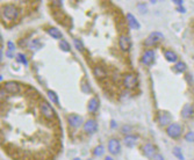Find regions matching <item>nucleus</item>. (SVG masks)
<instances>
[{"label":"nucleus","instance_id":"7c9ffc66","mask_svg":"<svg viewBox=\"0 0 194 160\" xmlns=\"http://www.w3.org/2000/svg\"><path fill=\"white\" fill-rule=\"evenodd\" d=\"M152 160H165L164 159V157L162 155V154H159V153H157L153 158H152Z\"/></svg>","mask_w":194,"mask_h":160},{"label":"nucleus","instance_id":"a878e982","mask_svg":"<svg viewBox=\"0 0 194 160\" xmlns=\"http://www.w3.org/2000/svg\"><path fill=\"white\" fill-rule=\"evenodd\" d=\"M185 139L189 143H194V132L193 131H188L187 134L185 135Z\"/></svg>","mask_w":194,"mask_h":160},{"label":"nucleus","instance_id":"423d86ee","mask_svg":"<svg viewBox=\"0 0 194 160\" xmlns=\"http://www.w3.org/2000/svg\"><path fill=\"white\" fill-rule=\"evenodd\" d=\"M142 151H143V154L146 157V158H150L152 159L155 155L157 154V148L153 144L151 143H145L143 146H142Z\"/></svg>","mask_w":194,"mask_h":160},{"label":"nucleus","instance_id":"2eb2a0df","mask_svg":"<svg viewBox=\"0 0 194 160\" xmlns=\"http://www.w3.org/2000/svg\"><path fill=\"white\" fill-rule=\"evenodd\" d=\"M127 21H128V25H129V27H130L132 29H139L141 25H139V22L137 21V19L135 18L132 13H128V14H127Z\"/></svg>","mask_w":194,"mask_h":160},{"label":"nucleus","instance_id":"393cba45","mask_svg":"<svg viewBox=\"0 0 194 160\" xmlns=\"http://www.w3.org/2000/svg\"><path fill=\"white\" fill-rule=\"evenodd\" d=\"M59 48H61L63 51H70V49H71V48H70V44L68 43L66 41H64V40L59 42Z\"/></svg>","mask_w":194,"mask_h":160},{"label":"nucleus","instance_id":"b1692460","mask_svg":"<svg viewBox=\"0 0 194 160\" xmlns=\"http://www.w3.org/2000/svg\"><path fill=\"white\" fill-rule=\"evenodd\" d=\"M173 154H175V157H177V158H178L179 160H185V157H184L182 150H180L179 148H173Z\"/></svg>","mask_w":194,"mask_h":160},{"label":"nucleus","instance_id":"4be33fe9","mask_svg":"<svg viewBox=\"0 0 194 160\" xmlns=\"http://www.w3.org/2000/svg\"><path fill=\"white\" fill-rule=\"evenodd\" d=\"M94 73H95V75H97L98 78H102V77H105V75H106L105 70L101 68V66H97V68H94Z\"/></svg>","mask_w":194,"mask_h":160},{"label":"nucleus","instance_id":"f8f14e48","mask_svg":"<svg viewBox=\"0 0 194 160\" xmlns=\"http://www.w3.org/2000/svg\"><path fill=\"white\" fill-rule=\"evenodd\" d=\"M153 59H155V52H153V50H145L143 52V55H142V63H143L144 65H151V63L153 62Z\"/></svg>","mask_w":194,"mask_h":160},{"label":"nucleus","instance_id":"c85d7f7f","mask_svg":"<svg viewBox=\"0 0 194 160\" xmlns=\"http://www.w3.org/2000/svg\"><path fill=\"white\" fill-rule=\"evenodd\" d=\"M18 61H19L20 63H22V64H27V59H26V57H25V55H18Z\"/></svg>","mask_w":194,"mask_h":160},{"label":"nucleus","instance_id":"6e6552de","mask_svg":"<svg viewBox=\"0 0 194 160\" xmlns=\"http://www.w3.org/2000/svg\"><path fill=\"white\" fill-rule=\"evenodd\" d=\"M4 89L9 94H16L20 92V85L16 81H7L4 85Z\"/></svg>","mask_w":194,"mask_h":160},{"label":"nucleus","instance_id":"f3484780","mask_svg":"<svg viewBox=\"0 0 194 160\" xmlns=\"http://www.w3.org/2000/svg\"><path fill=\"white\" fill-rule=\"evenodd\" d=\"M98 108H99V100L97 98H92L87 105L88 111L90 113H95V111L98 110Z\"/></svg>","mask_w":194,"mask_h":160},{"label":"nucleus","instance_id":"f257e3e1","mask_svg":"<svg viewBox=\"0 0 194 160\" xmlns=\"http://www.w3.org/2000/svg\"><path fill=\"white\" fill-rule=\"evenodd\" d=\"M2 16L6 20H15L19 16V9L18 7L12 5V4H7L2 6Z\"/></svg>","mask_w":194,"mask_h":160},{"label":"nucleus","instance_id":"e433bc0d","mask_svg":"<svg viewBox=\"0 0 194 160\" xmlns=\"http://www.w3.org/2000/svg\"><path fill=\"white\" fill-rule=\"evenodd\" d=\"M193 160H194V159H193Z\"/></svg>","mask_w":194,"mask_h":160},{"label":"nucleus","instance_id":"72a5a7b5","mask_svg":"<svg viewBox=\"0 0 194 160\" xmlns=\"http://www.w3.org/2000/svg\"><path fill=\"white\" fill-rule=\"evenodd\" d=\"M105 160H114V159H113L112 157H109V155H107L106 158H105Z\"/></svg>","mask_w":194,"mask_h":160},{"label":"nucleus","instance_id":"dca6fc26","mask_svg":"<svg viewBox=\"0 0 194 160\" xmlns=\"http://www.w3.org/2000/svg\"><path fill=\"white\" fill-rule=\"evenodd\" d=\"M137 139L138 137L135 135H127L125 137V139H123V143H125V146H128V148H132V146H135L136 145V143H137Z\"/></svg>","mask_w":194,"mask_h":160},{"label":"nucleus","instance_id":"c756f323","mask_svg":"<svg viewBox=\"0 0 194 160\" xmlns=\"http://www.w3.org/2000/svg\"><path fill=\"white\" fill-rule=\"evenodd\" d=\"M138 8H139V12L141 13H145L146 12V6H145V5H141V4H139V5H138Z\"/></svg>","mask_w":194,"mask_h":160},{"label":"nucleus","instance_id":"f704fd0d","mask_svg":"<svg viewBox=\"0 0 194 160\" xmlns=\"http://www.w3.org/2000/svg\"><path fill=\"white\" fill-rule=\"evenodd\" d=\"M175 4H178V5H182V1H175Z\"/></svg>","mask_w":194,"mask_h":160},{"label":"nucleus","instance_id":"2f4dec72","mask_svg":"<svg viewBox=\"0 0 194 160\" xmlns=\"http://www.w3.org/2000/svg\"><path fill=\"white\" fill-rule=\"evenodd\" d=\"M7 44H8V49H9V51H11V50H14V43H13V42L9 41Z\"/></svg>","mask_w":194,"mask_h":160},{"label":"nucleus","instance_id":"5701e85b","mask_svg":"<svg viewBox=\"0 0 194 160\" xmlns=\"http://www.w3.org/2000/svg\"><path fill=\"white\" fill-rule=\"evenodd\" d=\"M104 152H105V148H104L102 145H98L97 148H94L93 154L95 155V157H100V155L104 154Z\"/></svg>","mask_w":194,"mask_h":160},{"label":"nucleus","instance_id":"c9c22d12","mask_svg":"<svg viewBox=\"0 0 194 160\" xmlns=\"http://www.w3.org/2000/svg\"><path fill=\"white\" fill-rule=\"evenodd\" d=\"M88 160H92V159H88Z\"/></svg>","mask_w":194,"mask_h":160},{"label":"nucleus","instance_id":"ddd939ff","mask_svg":"<svg viewBox=\"0 0 194 160\" xmlns=\"http://www.w3.org/2000/svg\"><path fill=\"white\" fill-rule=\"evenodd\" d=\"M119 45H120V48H121V50H123V51H128V50L130 49V47H132L130 38H129L128 36H125V35H122L119 40Z\"/></svg>","mask_w":194,"mask_h":160},{"label":"nucleus","instance_id":"6ab92c4d","mask_svg":"<svg viewBox=\"0 0 194 160\" xmlns=\"http://www.w3.org/2000/svg\"><path fill=\"white\" fill-rule=\"evenodd\" d=\"M48 34H49L51 37L56 38V40H59V38H62V37H63L62 33L58 30V28H55V27H51V28H49V29H48Z\"/></svg>","mask_w":194,"mask_h":160},{"label":"nucleus","instance_id":"f03ea898","mask_svg":"<svg viewBox=\"0 0 194 160\" xmlns=\"http://www.w3.org/2000/svg\"><path fill=\"white\" fill-rule=\"evenodd\" d=\"M162 40H163V34L159 33V31H153V33H151L150 35L146 37V40L144 41V44L146 47H152L155 44L159 43Z\"/></svg>","mask_w":194,"mask_h":160},{"label":"nucleus","instance_id":"20e7f679","mask_svg":"<svg viewBox=\"0 0 194 160\" xmlns=\"http://www.w3.org/2000/svg\"><path fill=\"white\" fill-rule=\"evenodd\" d=\"M40 110H41V114H42L45 118H48V120H51L52 117L55 116V111L52 109V107H51L48 102H45V101H42V102H41Z\"/></svg>","mask_w":194,"mask_h":160},{"label":"nucleus","instance_id":"cd10ccee","mask_svg":"<svg viewBox=\"0 0 194 160\" xmlns=\"http://www.w3.org/2000/svg\"><path fill=\"white\" fill-rule=\"evenodd\" d=\"M73 43H75V45H76V48H77V49L79 50V51H82V50H83V43L80 42V41H79V40H75V41H73Z\"/></svg>","mask_w":194,"mask_h":160},{"label":"nucleus","instance_id":"473e14b6","mask_svg":"<svg viewBox=\"0 0 194 160\" xmlns=\"http://www.w3.org/2000/svg\"><path fill=\"white\" fill-rule=\"evenodd\" d=\"M178 11H180L182 13H185V8H184V7H179V8H178Z\"/></svg>","mask_w":194,"mask_h":160},{"label":"nucleus","instance_id":"9d476101","mask_svg":"<svg viewBox=\"0 0 194 160\" xmlns=\"http://www.w3.org/2000/svg\"><path fill=\"white\" fill-rule=\"evenodd\" d=\"M68 123L72 128H79L83 124V117L77 115V114H70L68 116Z\"/></svg>","mask_w":194,"mask_h":160},{"label":"nucleus","instance_id":"a211bd4d","mask_svg":"<svg viewBox=\"0 0 194 160\" xmlns=\"http://www.w3.org/2000/svg\"><path fill=\"white\" fill-rule=\"evenodd\" d=\"M164 56H165L166 61L170 63H175L178 61V56H177V54H175V51H172V50H166V51L164 52Z\"/></svg>","mask_w":194,"mask_h":160},{"label":"nucleus","instance_id":"aec40b11","mask_svg":"<svg viewBox=\"0 0 194 160\" xmlns=\"http://www.w3.org/2000/svg\"><path fill=\"white\" fill-rule=\"evenodd\" d=\"M47 94H48V98H49V100H50L51 102H54V103H56V105H58V103H59V99H58L57 94L54 92V91L49 89Z\"/></svg>","mask_w":194,"mask_h":160},{"label":"nucleus","instance_id":"0eeeda50","mask_svg":"<svg viewBox=\"0 0 194 160\" xmlns=\"http://www.w3.org/2000/svg\"><path fill=\"white\" fill-rule=\"evenodd\" d=\"M108 151H109V153L111 154H119L120 151H121V144L118 139H115V138H112V139H109V142H108Z\"/></svg>","mask_w":194,"mask_h":160},{"label":"nucleus","instance_id":"39448f33","mask_svg":"<svg viewBox=\"0 0 194 160\" xmlns=\"http://www.w3.org/2000/svg\"><path fill=\"white\" fill-rule=\"evenodd\" d=\"M137 84L138 80L135 74L129 73L125 75V78H123V85H125V87L129 88V89H132V88H135V87L137 86Z\"/></svg>","mask_w":194,"mask_h":160},{"label":"nucleus","instance_id":"1a4fd4ad","mask_svg":"<svg viewBox=\"0 0 194 160\" xmlns=\"http://www.w3.org/2000/svg\"><path fill=\"white\" fill-rule=\"evenodd\" d=\"M172 121V116L170 115V113L168 111H160L159 113V116H158V123L160 127H166L170 125Z\"/></svg>","mask_w":194,"mask_h":160},{"label":"nucleus","instance_id":"bb28decb","mask_svg":"<svg viewBox=\"0 0 194 160\" xmlns=\"http://www.w3.org/2000/svg\"><path fill=\"white\" fill-rule=\"evenodd\" d=\"M132 130V128L130 125H123L122 129H121V132H122V134H129Z\"/></svg>","mask_w":194,"mask_h":160},{"label":"nucleus","instance_id":"4468645a","mask_svg":"<svg viewBox=\"0 0 194 160\" xmlns=\"http://www.w3.org/2000/svg\"><path fill=\"white\" fill-rule=\"evenodd\" d=\"M193 115H194L193 106L189 105V103H187V105H185L184 107H182V116L184 117V118H191V117H193Z\"/></svg>","mask_w":194,"mask_h":160},{"label":"nucleus","instance_id":"7ed1b4c3","mask_svg":"<svg viewBox=\"0 0 194 160\" xmlns=\"http://www.w3.org/2000/svg\"><path fill=\"white\" fill-rule=\"evenodd\" d=\"M166 134H168V136L171 137V138L177 139V138H179L180 135H182V127L178 123H171L169 127H168V129H166Z\"/></svg>","mask_w":194,"mask_h":160},{"label":"nucleus","instance_id":"9b49d317","mask_svg":"<svg viewBox=\"0 0 194 160\" xmlns=\"http://www.w3.org/2000/svg\"><path fill=\"white\" fill-rule=\"evenodd\" d=\"M97 130H98V124L94 120H88L84 123V131L88 135L97 132Z\"/></svg>","mask_w":194,"mask_h":160},{"label":"nucleus","instance_id":"412c9836","mask_svg":"<svg viewBox=\"0 0 194 160\" xmlns=\"http://www.w3.org/2000/svg\"><path fill=\"white\" fill-rule=\"evenodd\" d=\"M186 64L184 62H178L177 64L175 65V70L177 71V72H179V73H182V72H184V71H186Z\"/></svg>","mask_w":194,"mask_h":160}]
</instances>
